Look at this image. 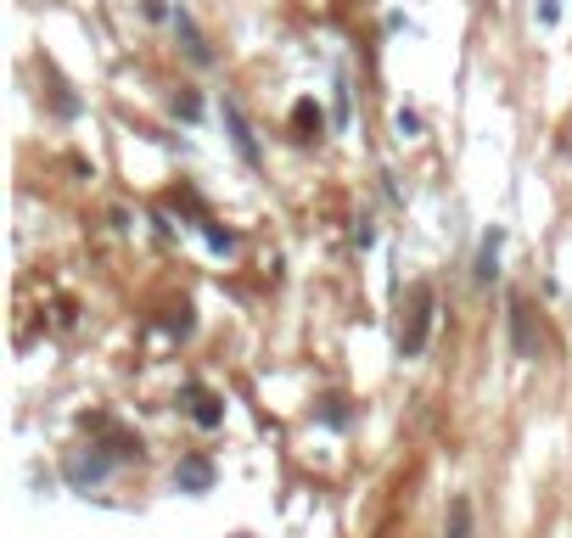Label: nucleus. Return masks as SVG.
Instances as JSON below:
<instances>
[{
	"instance_id": "obj_1",
	"label": "nucleus",
	"mask_w": 572,
	"mask_h": 538,
	"mask_svg": "<svg viewBox=\"0 0 572 538\" xmlns=\"http://www.w3.org/2000/svg\"><path fill=\"white\" fill-rule=\"evenodd\" d=\"M432 309H438L432 286H410V326H404V337H399V354H404V359H415L421 348H427V337H432Z\"/></svg>"
},
{
	"instance_id": "obj_2",
	"label": "nucleus",
	"mask_w": 572,
	"mask_h": 538,
	"mask_svg": "<svg viewBox=\"0 0 572 538\" xmlns=\"http://www.w3.org/2000/svg\"><path fill=\"white\" fill-rule=\"evenodd\" d=\"M219 124H225V135H230V146H236V157H242L247 169H264V152H258V135H253V124H247V113L236 107V101H219Z\"/></svg>"
},
{
	"instance_id": "obj_3",
	"label": "nucleus",
	"mask_w": 572,
	"mask_h": 538,
	"mask_svg": "<svg viewBox=\"0 0 572 538\" xmlns=\"http://www.w3.org/2000/svg\"><path fill=\"white\" fill-rule=\"evenodd\" d=\"M511 342H516V359H539V337H533L528 298H511Z\"/></svg>"
},
{
	"instance_id": "obj_4",
	"label": "nucleus",
	"mask_w": 572,
	"mask_h": 538,
	"mask_svg": "<svg viewBox=\"0 0 572 538\" xmlns=\"http://www.w3.org/2000/svg\"><path fill=\"white\" fill-rule=\"evenodd\" d=\"M186 404H191V421H197L202 432H214V426H225V404H219V398L208 393L202 382H191V387H186Z\"/></svg>"
},
{
	"instance_id": "obj_5",
	"label": "nucleus",
	"mask_w": 572,
	"mask_h": 538,
	"mask_svg": "<svg viewBox=\"0 0 572 538\" xmlns=\"http://www.w3.org/2000/svg\"><path fill=\"white\" fill-rule=\"evenodd\" d=\"M174 34H180V45H186V57L191 62H197V68H208V62H214V51H208V40H202V34H197V23H191V12H186V6H174Z\"/></svg>"
},
{
	"instance_id": "obj_6",
	"label": "nucleus",
	"mask_w": 572,
	"mask_h": 538,
	"mask_svg": "<svg viewBox=\"0 0 572 538\" xmlns=\"http://www.w3.org/2000/svg\"><path fill=\"white\" fill-rule=\"evenodd\" d=\"M174 488H180V494H208V488H214V466H208L202 454L180 460V466H174Z\"/></svg>"
},
{
	"instance_id": "obj_7",
	"label": "nucleus",
	"mask_w": 572,
	"mask_h": 538,
	"mask_svg": "<svg viewBox=\"0 0 572 538\" xmlns=\"http://www.w3.org/2000/svg\"><path fill=\"white\" fill-rule=\"evenodd\" d=\"M500 247H505V230H500V225L483 230V247H477V269H472V281H477V286H488L494 275H500Z\"/></svg>"
},
{
	"instance_id": "obj_8",
	"label": "nucleus",
	"mask_w": 572,
	"mask_h": 538,
	"mask_svg": "<svg viewBox=\"0 0 572 538\" xmlns=\"http://www.w3.org/2000/svg\"><path fill=\"white\" fill-rule=\"evenodd\" d=\"M107 471H113V460H101V454H68V482H73V488L101 482Z\"/></svg>"
},
{
	"instance_id": "obj_9",
	"label": "nucleus",
	"mask_w": 572,
	"mask_h": 538,
	"mask_svg": "<svg viewBox=\"0 0 572 538\" xmlns=\"http://www.w3.org/2000/svg\"><path fill=\"white\" fill-rule=\"evenodd\" d=\"M444 538H472V499H455V505H449Z\"/></svg>"
},
{
	"instance_id": "obj_10",
	"label": "nucleus",
	"mask_w": 572,
	"mask_h": 538,
	"mask_svg": "<svg viewBox=\"0 0 572 538\" xmlns=\"http://www.w3.org/2000/svg\"><path fill=\"white\" fill-rule=\"evenodd\" d=\"M533 17H539V29H556V23H561V0H539Z\"/></svg>"
},
{
	"instance_id": "obj_11",
	"label": "nucleus",
	"mask_w": 572,
	"mask_h": 538,
	"mask_svg": "<svg viewBox=\"0 0 572 538\" xmlns=\"http://www.w3.org/2000/svg\"><path fill=\"white\" fill-rule=\"evenodd\" d=\"M320 421H326V426H348V410H343V398H326V410H320Z\"/></svg>"
},
{
	"instance_id": "obj_12",
	"label": "nucleus",
	"mask_w": 572,
	"mask_h": 538,
	"mask_svg": "<svg viewBox=\"0 0 572 538\" xmlns=\"http://www.w3.org/2000/svg\"><path fill=\"white\" fill-rule=\"evenodd\" d=\"M174 113H180V118H197L202 107H197V96H191V90H180V96H174Z\"/></svg>"
},
{
	"instance_id": "obj_13",
	"label": "nucleus",
	"mask_w": 572,
	"mask_h": 538,
	"mask_svg": "<svg viewBox=\"0 0 572 538\" xmlns=\"http://www.w3.org/2000/svg\"><path fill=\"white\" fill-rule=\"evenodd\" d=\"M208 247H214V253H230V247H236V230H208Z\"/></svg>"
},
{
	"instance_id": "obj_14",
	"label": "nucleus",
	"mask_w": 572,
	"mask_h": 538,
	"mask_svg": "<svg viewBox=\"0 0 572 538\" xmlns=\"http://www.w3.org/2000/svg\"><path fill=\"white\" fill-rule=\"evenodd\" d=\"M399 135H421V118H415V113H399Z\"/></svg>"
},
{
	"instance_id": "obj_15",
	"label": "nucleus",
	"mask_w": 572,
	"mask_h": 538,
	"mask_svg": "<svg viewBox=\"0 0 572 538\" xmlns=\"http://www.w3.org/2000/svg\"><path fill=\"white\" fill-rule=\"evenodd\" d=\"M236 538H247V533H236Z\"/></svg>"
}]
</instances>
